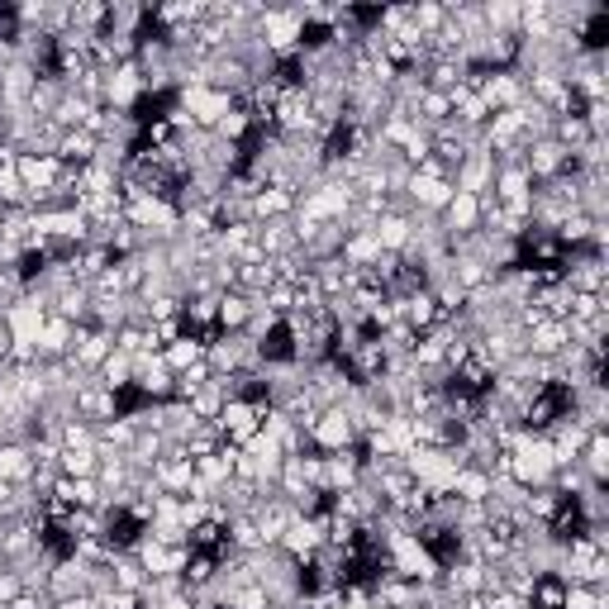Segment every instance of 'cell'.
<instances>
[{
    "mask_svg": "<svg viewBox=\"0 0 609 609\" xmlns=\"http://www.w3.org/2000/svg\"><path fill=\"white\" fill-rule=\"evenodd\" d=\"M348 205H353V186H343V181H319L305 196H295V219H300V224H338Z\"/></svg>",
    "mask_w": 609,
    "mask_h": 609,
    "instance_id": "6da1fadb",
    "label": "cell"
},
{
    "mask_svg": "<svg viewBox=\"0 0 609 609\" xmlns=\"http://www.w3.org/2000/svg\"><path fill=\"white\" fill-rule=\"evenodd\" d=\"M386 562H391L395 576H405V581H419V586H433L438 581V562H433V552L414 538V533H395L391 543H386Z\"/></svg>",
    "mask_w": 609,
    "mask_h": 609,
    "instance_id": "7a4b0ae2",
    "label": "cell"
},
{
    "mask_svg": "<svg viewBox=\"0 0 609 609\" xmlns=\"http://www.w3.org/2000/svg\"><path fill=\"white\" fill-rule=\"evenodd\" d=\"M138 100H143V72H138V62H119L115 72H105V110H138Z\"/></svg>",
    "mask_w": 609,
    "mask_h": 609,
    "instance_id": "3957f363",
    "label": "cell"
},
{
    "mask_svg": "<svg viewBox=\"0 0 609 609\" xmlns=\"http://www.w3.org/2000/svg\"><path fill=\"white\" fill-rule=\"evenodd\" d=\"M115 353V334H105V329H91V324H81L77 334H72V362H77L86 376H96L100 372V362Z\"/></svg>",
    "mask_w": 609,
    "mask_h": 609,
    "instance_id": "277c9868",
    "label": "cell"
},
{
    "mask_svg": "<svg viewBox=\"0 0 609 609\" xmlns=\"http://www.w3.org/2000/svg\"><path fill=\"white\" fill-rule=\"evenodd\" d=\"M319 452H343V448H357V433H353V419L343 405H329V410L319 414V424L310 429Z\"/></svg>",
    "mask_w": 609,
    "mask_h": 609,
    "instance_id": "5b68a950",
    "label": "cell"
},
{
    "mask_svg": "<svg viewBox=\"0 0 609 609\" xmlns=\"http://www.w3.org/2000/svg\"><path fill=\"white\" fill-rule=\"evenodd\" d=\"M329 495L338 491H353L362 486V452L357 448H343V452H324V481H319Z\"/></svg>",
    "mask_w": 609,
    "mask_h": 609,
    "instance_id": "8992f818",
    "label": "cell"
},
{
    "mask_svg": "<svg viewBox=\"0 0 609 609\" xmlns=\"http://www.w3.org/2000/svg\"><path fill=\"white\" fill-rule=\"evenodd\" d=\"M476 96L486 100V110H519V105H524V77H519V72H486V81H481V91H476Z\"/></svg>",
    "mask_w": 609,
    "mask_h": 609,
    "instance_id": "52a82bcc",
    "label": "cell"
},
{
    "mask_svg": "<svg viewBox=\"0 0 609 609\" xmlns=\"http://www.w3.org/2000/svg\"><path fill=\"white\" fill-rule=\"evenodd\" d=\"M215 429L224 433V443L243 448V443H248V438H253V433L262 429V410H257V405H243V400H229V405L219 410Z\"/></svg>",
    "mask_w": 609,
    "mask_h": 609,
    "instance_id": "ba28073f",
    "label": "cell"
},
{
    "mask_svg": "<svg viewBox=\"0 0 609 609\" xmlns=\"http://www.w3.org/2000/svg\"><path fill=\"white\" fill-rule=\"evenodd\" d=\"M562 162H567V148H562L557 138H538V143H529V148H524V172L533 177V186L562 177Z\"/></svg>",
    "mask_w": 609,
    "mask_h": 609,
    "instance_id": "9c48e42d",
    "label": "cell"
},
{
    "mask_svg": "<svg viewBox=\"0 0 609 609\" xmlns=\"http://www.w3.org/2000/svg\"><path fill=\"white\" fill-rule=\"evenodd\" d=\"M15 172H20L24 191H29V196H39V191H53V186H58L62 162L58 158H43V153H20Z\"/></svg>",
    "mask_w": 609,
    "mask_h": 609,
    "instance_id": "30bf717a",
    "label": "cell"
},
{
    "mask_svg": "<svg viewBox=\"0 0 609 609\" xmlns=\"http://www.w3.org/2000/svg\"><path fill=\"white\" fill-rule=\"evenodd\" d=\"M324 543V514L319 519H295L291 529L281 533V543L276 548L286 552V557H295V562H310V552Z\"/></svg>",
    "mask_w": 609,
    "mask_h": 609,
    "instance_id": "8fae6325",
    "label": "cell"
},
{
    "mask_svg": "<svg viewBox=\"0 0 609 609\" xmlns=\"http://www.w3.org/2000/svg\"><path fill=\"white\" fill-rule=\"evenodd\" d=\"M77 414L86 419V424H105V419H119V395L115 391H105L96 376L86 381L77 391Z\"/></svg>",
    "mask_w": 609,
    "mask_h": 609,
    "instance_id": "7c38bea8",
    "label": "cell"
},
{
    "mask_svg": "<svg viewBox=\"0 0 609 609\" xmlns=\"http://www.w3.org/2000/svg\"><path fill=\"white\" fill-rule=\"evenodd\" d=\"M43 319H48V310H43L39 300H29V295H24L20 305L5 315V329H10V338H15V343H34V348H39Z\"/></svg>",
    "mask_w": 609,
    "mask_h": 609,
    "instance_id": "4fadbf2b",
    "label": "cell"
},
{
    "mask_svg": "<svg viewBox=\"0 0 609 609\" xmlns=\"http://www.w3.org/2000/svg\"><path fill=\"white\" fill-rule=\"evenodd\" d=\"M491 181H495L491 153H472V158H462V167L452 172V186H457L462 196H481V191H491Z\"/></svg>",
    "mask_w": 609,
    "mask_h": 609,
    "instance_id": "5bb4252c",
    "label": "cell"
},
{
    "mask_svg": "<svg viewBox=\"0 0 609 609\" xmlns=\"http://www.w3.org/2000/svg\"><path fill=\"white\" fill-rule=\"evenodd\" d=\"M86 562L81 557H58V567L48 576V595L53 600H72V595H86Z\"/></svg>",
    "mask_w": 609,
    "mask_h": 609,
    "instance_id": "9a60e30c",
    "label": "cell"
},
{
    "mask_svg": "<svg viewBox=\"0 0 609 609\" xmlns=\"http://www.w3.org/2000/svg\"><path fill=\"white\" fill-rule=\"evenodd\" d=\"M576 462H581V472H586L595 486H609V429H590L586 448L576 452Z\"/></svg>",
    "mask_w": 609,
    "mask_h": 609,
    "instance_id": "2e32d148",
    "label": "cell"
},
{
    "mask_svg": "<svg viewBox=\"0 0 609 609\" xmlns=\"http://www.w3.org/2000/svg\"><path fill=\"white\" fill-rule=\"evenodd\" d=\"M567 348H571L567 324H557V319H543L538 329H529V357H543V362H552V357H562Z\"/></svg>",
    "mask_w": 609,
    "mask_h": 609,
    "instance_id": "e0dca14e",
    "label": "cell"
},
{
    "mask_svg": "<svg viewBox=\"0 0 609 609\" xmlns=\"http://www.w3.org/2000/svg\"><path fill=\"white\" fill-rule=\"evenodd\" d=\"M72 334H77V324H67V319L48 315L39 329V362H58V357L72 353Z\"/></svg>",
    "mask_w": 609,
    "mask_h": 609,
    "instance_id": "ac0fdd59",
    "label": "cell"
},
{
    "mask_svg": "<svg viewBox=\"0 0 609 609\" xmlns=\"http://www.w3.org/2000/svg\"><path fill=\"white\" fill-rule=\"evenodd\" d=\"M0 481L5 486H29L34 481V452L24 443H0Z\"/></svg>",
    "mask_w": 609,
    "mask_h": 609,
    "instance_id": "d6986e66",
    "label": "cell"
},
{
    "mask_svg": "<svg viewBox=\"0 0 609 609\" xmlns=\"http://www.w3.org/2000/svg\"><path fill=\"white\" fill-rule=\"evenodd\" d=\"M372 234H376V243H381V253H405L410 238H414V219L410 215H381L372 224Z\"/></svg>",
    "mask_w": 609,
    "mask_h": 609,
    "instance_id": "ffe728a7",
    "label": "cell"
},
{
    "mask_svg": "<svg viewBox=\"0 0 609 609\" xmlns=\"http://www.w3.org/2000/svg\"><path fill=\"white\" fill-rule=\"evenodd\" d=\"M481 20H486V34L514 39L519 34V0H481Z\"/></svg>",
    "mask_w": 609,
    "mask_h": 609,
    "instance_id": "44dd1931",
    "label": "cell"
},
{
    "mask_svg": "<svg viewBox=\"0 0 609 609\" xmlns=\"http://www.w3.org/2000/svg\"><path fill=\"white\" fill-rule=\"evenodd\" d=\"M105 29H110V34H129V39H138V34L148 29V5H138V0H115Z\"/></svg>",
    "mask_w": 609,
    "mask_h": 609,
    "instance_id": "7402d4cb",
    "label": "cell"
},
{
    "mask_svg": "<svg viewBox=\"0 0 609 609\" xmlns=\"http://www.w3.org/2000/svg\"><path fill=\"white\" fill-rule=\"evenodd\" d=\"M96 381L105 386V391H115V395H124V391H134V357L129 353H110L105 362H100V372H96Z\"/></svg>",
    "mask_w": 609,
    "mask_h": 609,
    "instance_id": "603a6c76",
    "label": "cell"
},
{
    "mask_svg": "<svg viewBox=\"0 0 609 609\" xmlns=\"http://www.w3.org/2000/svg\"><path fill=\"white\" fill-rule=\"evenodd\" d=\"M153 481L162 486V495H186L191 481H196V462H191V457H181V462H158V467H153Z\"/></svg>",
    "mask_w": 609,
    "mask_h": 609,
    "instance_id": "cb8c5ba5",
    "label": "cell"
},
{
    "mask_svg": "<svg viewBox=\"0 0 609 609\" xmlns=\"http://www.w3.org/2000/svg\"><path fill=\"white\" fill-rule=\"evenodd\" d=\"M295 215V196L276 191V186H262L253 196V219L257 224H272V219H291Z\"/></svg>",
    "mask_w": 609,
    "mask_h": 609,
    "instance_id": "d4e9b609",
    "label": "cell"
},
{
    "mask_svg": "<svg viewBox=\"0 0 609 609\" xmlns=\"http://www.w3.org/2000/svg\"><path fill=\"white\" fill-rule=\"evenodd\" d=\"M253 315V300L243 291H224L219 295V334H243V324Z\"/></svg>",
    "mask_w": 609,
    "mask_h": 609,
    "instance_id": "484cf974",
    "label": "cell"
},
{
    "mask_svg": "<svg viewBox=\"0 0 609 609\" xmlns=\"http://www.w3.org/2000/svg\"><path fill=\"white\" fill-rule=\"evenodd\" d=\"M338 257H343L353 272H367L376 257H381V243H376L372 229H367V234H348V238H343V253H338Z\"/></svg>",
    "mask_w": 609,
    "mask_h": 609,
    "instance_id": "4316f807",
    "label": "cell"
},
{
    "mask_svg": "<svg viewBox=\"0 0 609 609\" xmlns=\"http://www.w3.org/2000/svg\"><path fill=\"white\" fill-rule=\"evenodd\" d=\"M200 357H205V343L191 338V334H181L177 343H167V348H162V362H167V372H172V376L186 372V367H196Z\"/></svg>",
    "mask_w": 609,
    "mask_h": 609,
    "instance_id": "83f0119b",
    "label": "cell"
},
{
    "mask_svg": "<svg viewBox=\"0 0 609 609\" xmlns=\"http://www.w3.org/2000/svg\"><path fill=\"white\" fill-rule=\"evenodd\" d=\"M138 429L119 414V419H105V424H96V448H110V452H129L134 448Z\"/></svg>",
    "mask_w": 609,
    "mask_h": 609,
    "instance_id": "f1b7e54d",
    "label": "cell"
},
{
    "mask_svg": "<svg viewBox=\"0 0 609 609\" xmlns=\"http://www.w3.org/2000/svg\"><path fill=\"white\" fill-rule=\"evenodd\" d=\"M105 20H110V5L105 0H77L72 5V29L77 34H105Z\"/></svg>",
    "mask_w": 609,
    "mask_h": 609,
    "instance_id": "f546056e",
    "label": "cell"
},
{
    "mask_svg": "<svg viewBox=\"0 0 609 609\" xmlns=\"http://www.w3.org/2000/svg\"><path fill=\"white\" fill-rule=\"evenodd\" d=\"M448 495H457V500H472V505H481L486 495H491V476L486 472H476V467H462V472L452 476V491Z\"/></svg>",
    "mask_w": 609,
    "mask_h": 609,
    "instance_id": "4dcf8cb0",
    "label": "cell"
},
{
    "mask_svg": "<svg viewBox=\"0 0 609 609\" xmlns=\"http://www.w3.org/2000/svg\"><path fill=\"white\" fill-rule=\"evenodd\" d=\"M110 576H115V590H138L143 595V586H148V571L138 567L134 552H119L115 562H110Z\"/></svg>",
    "mask_w": 609,
    "mask_h": 609,
    "instance_id": "1f68e13d",
    "label": "cell"
},
{
    "mask_svg": "<svg viewBox=\"0 0 609 609\" xmlns=\"http://www.w3.org/2000/svg\"><path fill=\"white\" fill-rule=\"evenodd\" d=\"M58 467H62V476H72V481H81V476H96L100 452L96 448H62L58 452Z\"/></svg>",
    "mask_w": 609,
    "mask_h": 609,
    "instance_id": "d6a6232c",
    "label": "cell"
},
{
    "mask_svg": "<svg viewBox=\"0 0 609 609\" xmlns=\"http://www.w3.org/2000/svg\"><path fill=\"white\" fill-rule=\"evenodd\" d=\"M552 138H557L567 153H576V148H586L595 134L586 129V119L581 115H562V119H552Z\"/></svg>",
    "mask_w": 609,
    "mask_h": 609,
    "instance_id": "836d02e7",
    "label": "cell"
},
{
    "mask_svg": "<svg viewBox=\"0 0 609 609\" xmlns=\"http://www.w3.org/2000/svg\"><path fill=\"white\" fill-rule=\"evenodd\" d=\"M186 405L196 410V419H200V424H215V419H219V410H224L229 400H224V395L215 391V376H210V386H205V391H196V395H191V400H186Z\"/></svg>",
    "mask_w": 609,
    "mask_h": 609,
    "instance_id": "e575fe53",
    "label": "cell"
},
{
    "mask_svg": "<svg viewBox=\"0 0 609 609\" xmlns=\"http://www.w3.org/2000/svg\"><path fill=\"white\" fill-rule=\"evenodd\" d=\"M210 376H215V372H210V362L200 357L196 367H186V372H177V391H172V395H177V400H191L196 391H205V386H210Z\"/></svg>",
    "mask_w": 609,
    "mask_h": 609,
    "instance_id": "d590c367",
    "label": "cell"
},
{
    "mask_svg": "<svg viewBox=\"0 0 609 609\" xmlns=\"http://www.w3.org/2000/svg\"><path fill=\"white\" fill-rule=\"evenodd\" d=\"M219 448H224V433H219L215 424H200V429L186 438V452H191V462H196V457H215Z\"/></svg>",
    "mask_w": 609,
    "mask_h": 609,
    "instance_id": "8d00e7d4",
    "label": "cell"
},
{
    "mask_svg": "<svg viewBox=\"0 0 609 609\" xmlns=\"http://www.w3.org/2000/svg\"><path fill=\"white\" fill-rule=\"evenodd\" d=\"M0 205H5V210H24V205H29V191H24V181L15 167L0 172Z\"/></svg>",
    "mask_w": 609,
    "mask_h": 609,
    "instance_id": "74e56055",
    "label": "cell"
},
{
    "mask_svg": "<svg viewBox=\"0 0 609 609\" xmlns=\"http://www.w3.org/2000/svg\"><path fill=\"white\" fill-rule=\"evenodd\" d=\"M229 609H272V600H267V590L253 581V586H243L229 595Z\"/></svg>",
    "mask_w": 609,
    "mask_h": 609,
    "instance_id": "f35d334b",
    "label": "cell"
},
{
    "mask_svg": "<svg viewBox=\"0 0 609 609\" xmlns=\"http://www.w3.org/2000/svg\"><path fill=\"white\" fill-rule=\"evenodd\" d=\"M10 514H15V486L0 481V519H10Z\"/></svg>",
    "mask_w": 609,
    "mask_h": 609,
    "instance_id": "ab89813d",
    "label": "cell"
},
{
    "mask_svg": "<svg viewBox=\"0 0 609 609\" xmlns=\"http://www.w3.org/2000/svg\"><path fill=\"white\" fill-rule=\"evenodd\" d=\"M10 348H15V338H10V329H5V319H0V367L10 362Z\"/></svg>",
    "mask_w": 609,
    "mask_h": 609,
    "instance_id": "60d3db41",
    "label": "cell"
},
{
    "mask_svg": "<svg viewBox=\"0 0 609 609\" xmlns=\"http://www.w3.org/2000/svg\"><path fill=\"white\" fill-rule=\"evenodd\" d=\"M162 609H191V600H186V595H177V600H158Z\"/></svg>",
    "mask_w": 609,
    "mask_h": 609,
    "instance_id": "b9f144b4",
    "label": "cell"
},
{
    "mask_svg": "<svg viewBox=\"0 0 609 609\" xmlns=\"http://www.w3.org/2000/svg\"><path fill=\"white\" fill-rule=\"evenodd\" d=\"M5 215H10V210H5V205H0V224H5Z\"/></svg>",
    "mask_w": 609,
    "mask_h": 609,
    "instance_id": "7bdbcfd3",
    "label": "cell"
}]
</instances>
